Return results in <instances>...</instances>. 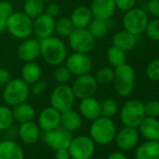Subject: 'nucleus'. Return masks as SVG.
I'll return each instance as SVG.
<instances>
[{
  "label": "nucleus",
  "instance_id": "f257e3e1",
  "mask_svg": "<svg viewBox=\"0 0 159 159\" xmlns=\"http://www.w3.org/2000/svg\"><path fill=\"white\" fill-rule=\"evenodd\" d=\"M40 41V55L51 66L62 65L67 56L66 46L64 41L54 36H51Z\"/></svg>",
  "mask_w": 159,
  "mask_h": 159
},
{
  "label": "nucleus",
  "instance_id": "f03ea898",
  "mask_svg": "<svg viewBox=\"0 0 159 159\" xmlns=\"http://www.w3.org/2000/svg\"><path fill=\"white\" fill-rule=\"evenodd\" d=\"M136 73L132 66L124 64L114 67L113 87L115 92L120 97H128L132 94L135 87Z\"/></svg>",
  "mask_w": 159,
  "mask_h": 159
},
{
  "label": "nucleus",
  "instance_id": "7ed1b4c3",
  "mask_svg": "<svg viewBox=\"0 0 159 159\" xmlns=\"http://www.w3.org/2000/svg\"><path fill=\"white\" fill-rule=\"evenodd\" d=\"M116 135V127L111 118L100 116L92 121L89 129V136L95 143L99 145H107L114 140Z\"/></svg>",
  "mask_w": 159,
  "mask_h": 159
},
{
  "label": "nucleus",
  "instance_id": "20e7f679",
  "mask_svg": "<svg viewBox=\"0 0 159 159\" xmlns=\"http://www.w3.org/2000/svg\"><path fill=\"white\" fill-rule=\"evenodd\" d=\"M30 94V86L21 78L11 79L4 86L3 99L8 106H16L25 102Z\"/></svg>",
  "mask_w": 159,
  "mask_h": 159
},
{
  "label": "nucleus",
  "instance_id": "39448f33",
  "mask_svg": "<svg viewBox=\"0 0 159 159\" xmlns=\"http://www.w3.org/2000/svg\"><path fill=\"white\" fill-rule=\"evenodd\" d=\"M7 31L16 39H28L33 34V20L23 11L13 12L7 20Z\"/></svg>",
  "mask_w": 159,
  "mask_h": 159
},
{
  "label": "nucleus",
  "instance_id": "423d86ee",
  "mask_svg": "<svg viewBox=\"0 0 159 159\" xmlns=\"http://www.w3.org/2000/svg\"><path fill=\"white\" fill-rule=\"evenodd\" d=\"M144 117V104L138 99H130L126 101L121 109L120 118L125 126L137 128Z\"/></svg>",
  "mask_w": 159,
  "mask_h": 159
},
{
  "label": "nucleus",
  "instance_id": "0eeeda50",
  "mask_svg": "<svg viewBox=\"0 0 159 159\" xmlns=\"http://www.w3.org/2000/svg\"><path fill=\"white\" fill-rule=\"evenodd\" d=\"M149 18L147 12L139 8H133L126 11L123 18L125 30L130 32L136 37L145 32Z\"/></svg>",
  "mask_w": 159,
  "mask_h": 159
},
{
  "label": "nucleus",
  "instance_id": "6e6552de",
  "mask_svg": "<svg viewBox=\"0 0 159 159\" xmlns=\"http://www.w3.org/2000/svg\"><path fill=\"white\" fill-rule=\"evenodd\" d=\"M76 100V97L71 86L66 84L57 85L50 95V103L52 108L60 112L72 109Z\"/></svg>",
  "mask_w": 159,
  "mask_h": 159
},
{
  "label": "nucleus",
  "instance_id": "1a4fd4ad",
  "mask_svg": "<svg viewBox=\"0 0 159 159\" xmlns=\"http://www.w3.org/2000/svg\"><path fill=\"white\" fill-rule=\"evenodd\" d=\"M68 44L75 52L88 53L96 45V39L87 28H75L68 37Z\"/></svg>",
  "mask_w": 159,
  "mask_h": 159
},
{
  "label": "nucleus",
  "instance_id": "9d476101",
  "mask_svg": "<svg viewBox=\"0 0 159 159\" xmlns=\"http://www.w3.org/2000/svg\"><path fill=\"white\" fill-rule=\"evenodd\" d=\"M95 142L90 136L81 135L72 138L67 148L72 159H90L95 152Z\"/></svg>",
  "mask_w": 159,
  "mask_h": 159
},
{
  "label": "nucleus",
  "instance_id": "9b49d317",
  "mask_svg": "<svg viewBox=\"0 0 159 159\" xmlns=\"http://www.w3.org/2000/svg\"><path fill=\"white\" fill-rule=\"evenodd\" d=\"M98 87V84L95 76L90 73L78 76L72 84V91L76 98L83 99L85 98L93 97Z\"/></svg>",
  "mask_w": 159,
  "mask_h": 159
},
{
  "label": "nucleus",
  "instance_id": "f8f14e48",
  "mask_svg": "<svg viewBox=\"0 0 159 159\" xmlns=\"http://www.w3.org/2000/svg\"><path fill=\"white\" fill-rule=\"evenodd\" d=\"M42 139L51 149L57 151L60 149L68 148L72 139V136L69 131L66 130L60 125L54 129L43 131Z\"/></svg>",
  "mask_w": 159,
  "mask_h": 159
},
{
  "label": "nucleus",
  "instance_id": "ddd939ff",
  "mask_svg": "<svg viewBox=\"0 0 159 159\" xmlns=\"http://www.w3.org/2000/svg\"><path fill=\"white\" fill-rule=\"evenodd\" d=\"M66 66L69 69L72 75L82 76L87 74L91 71L93 66V62L88 53L73 52L66 56Z\"/></svg>",
  "mask_w": 159,
  "mask_h": 159
},
{
  "label": "nucleus",
  "instance_id": "4468645a",
  "mask_svg": "<svg viewBox=\"0 0 159 159\" xmlns=\"http://www.w3.org/2000/svg\"><path fill=\"white\" fill-rule=\"evenodd\" d=\"M55 29V19L43 12L33 20V34L39 40L53 36Z\"/></svg>",
  "mask_w": 159,
  "mask_h": 159
},
{
  "label": "nucleus",
  "instance_id": "2eb2a0df",
  "mask_svg": "<svg viewBox=\"0 0 159 159\" xmlns=\"http://www.w3.org/2000/svg\"><path fill=\"white\" fill-rule=\"evenodd\" d=\"M139 135L135 127L125 126L115 135L116 145L122 151H129L136 147L139 142Z\"/></svg>",
  "mask_w": 159,
  "mask_h": 159
},
{
  "label": "nucleus",
  "instance_id": "dca6fc26",
  "mask_svg": "<svg viewBox=\"0 0 159 159\" xmlns=\"http://www.w3.org/2000/svg\"><path fill=\"white\" fill-rule=\"evenodd\" d=\"M19 58L27 63L35 61L40 56V41L38 39H25L18 47Z\"/></svg>",
  "mask_w": 159,
  "mask_h": 159
},
{
  "label": "nucleus",
  "instance_id": "f3484780",
  "mask_svg": "<svg viewBox=\"0 0 159 159\" xmlns=\"http://www.w3.org/2000/svg\"><path fill=\"white\" fill-rule=\"evenodd\" d=\"M90 10L95 19L108 21L115 13L116 6L114 0H93Z\"/></svg>",
  "mask_w": 159,
  "mask_h": 159
},
{
  "label": "nucleus",
  "instance_id": "a211bd4d",
  "mask_svg": "<svg viewBox=\"0 0 159 159\" xmlns=\"http://www.w3.org/2000/svg\"><path fill=\"white\" fill-rule=\"evenodd\" d=\"M61 112L54 108L48 107L41 111L39 116V126L42 131H49L60 126Z\"/></svg>",
  "mask_w": 159,
  "mask_h": 159
},
{
  "label": "nucleus",
  "instance_id": "6ab92c4d",
  "mask_svg": "<svg viewBox=\"0 0 159 159\" xmlns=\"http://www.w3.org/2000/svg\"><path fill=\"white\" fill-rule=\"evenodd\" d=\"M79 111L83 118L89 121H94L101 116L100 102L94 98V96L81 99L79 104Z\"/></svg>",
  "mask_w": 159,
  "mask_h": 159
},
{
  "label": "nucleus",
  "instance_id": "aec40b11",
  "mask_svg": "<svg viewBox=\"0 0 159 159\" xmlns=\"http://www.w3.org/2000/svg\"><path fill=\"white\" fill-rule=\"evenodd\" d=\"M60 125L70 133L78 131L83 125V116L72 109L61 112Z\"/></svg>",
  "mask_w": 159,
  "mask_h": 159
},
{
  "label": "nucleus",
  "instance_id": "412c9836",
  "mask_svg": "<svg viewBox=\"0 0 159 159\" xmlns=\"http://www.w3.org/2000/svg\"><path fill=\"white\" fill-rule=\"evenodd\" d=\"M20 139L25 144L36 143L40 137V128L33 121L21 124L18 131Z\"/></svg>",
  "mask_w": 159,
  "mask_h": 159
},
{
  "label": "nucleus",
  "instance_id": "4be33fe9",
  "mask_svg": "<svg viewBox=\"0 0 159 159\" xmlns=\"http://www.w3.org/2000/svg\"><path fill=\"white\" fill-rule=\"evenodd\" d=\"M0 159H25L22 147L11 139L0 141Z\"/></svg>",
  "mask_w": 159,
  "mask_h": 159
},
{
  "label": "nucleus",
  "instance_id": "5701e85b",
  "mask_svg": "<svg viewBox=\"0 0 159 159\" xmlns=\"http://www.w3.org/2000/svg\"><path fill=\"white\" fill-rule=\"evenodd\" d=\"M94 19L90 8L80 6L73 10L70 20L75 28H87L91 21Z\"/></svg>",
  "mask_w": 159,
  "mask_h": 159
},
{
  "label": "nucleus",
  "instance_id": "b1692460",
  "mask_svg": "<svg viewBox=\"0 0 159 159\" xmlns=\"http://www.w3.org/2000/svg\"><path fill=\"white\" fill-rule=\"evenodd\" d=\"M140 134L147 140H158L159 121L156 118L145 116L139 125Z\"/></svg>",
  "mask_w": 159,
  "mask_h": 159
},
{
  "label": "nucleus",
  "instance_id": "393cba45",
  "mask_svg": "<svg viewBox=\"0 0 159 159\" xmlns=\"http://www.w3.org/2000/svg\"><path fill=\"white\" fill-rule=\"evenodd\" d=\"M136 159H159V141L147 140L137 148Z\"/></svg>",
  "mask_w": 159,
  "mask_h": 159
},
{
  "label": "nucleus",
  "instance_id": "a878e982",
  "mask_svg": "<svg viewBox=\"0 0 159 159\" xmlns=\"http://www.w3.org/2000/svg\"><path fill=\"white\" fill-rule=\"evenodd\" d=\"M137 42L136 36L126 30H121L112 37V45L125 51V52L132 50Z\"/></svg>",
  "mask_w": 159,
  "mask_h": 159
},
{
  "label": "nucleus",
  "instance_id": "bb28decb",
  "mask_svg": "<svg viewBox=\"0 0 159 159\" xmlns=\"http://www.w3.org/2000/svg\"><path fill=\"white\" fill-rule=\"evenodd\" d=\"M13 120L19 124L26 123L33 121L36 116V111L30 104L25 102L20 103L16 106H13L11 109Z\"/></svg>",
  "mask_w": 159,
  "mask_h": 159
},
{
  "label": "nucleus",
  "instance_id": "cd10ccee",
  "mask_svg": "<svg viewBox=\"0 0 159 159\" xmlns=\"http://www.w3.org/2000/svg\"><path fill=\"white\" fill-rule=\"evenodd\" d=\"M41 75L42 69L40 66L35 61L25 63L21 70V79H23L29 86L34 83L39 81Z\"/></svg>",
  "mask_w": 159,
  "mask_h": 159
},
{
  "label": "nucleus",
  "instance_id": "c85d7f7f",
  "mask_svg": "<svg viewBox=\"0 0 159 159\" xmlns=\"http://www.w3.org/2000/svg\"><path fill=\"white\" fill-rule=\"evenodd\" d=\"M23 12L34 20L44 12L45 3L42 0H25L23 7Z\"/></svg>",
  "mask_w": 159,
  "mask_h": 159
},
{
  "label": "nucleus",
  "instance_id": "c756f323",
  "mask_svg": "<svg viewBox=\"0 0 159 159\" xmlns=\"http://www.w3.org/2000/svg\"><path fill=\"white\" fill-rule=\"evenodd\" d=\"M87 29L96 39H102L107 35L109 31V24L108 21L94 18L87 26Z\"/></svg>",
  "mask_w": 159,
  "mask_h": 159
},
{
  "label": "nucleus",
  "instance_id": "7c9ffc66",
  "mask_svg": "<svg viewBox=\"0 0 159 159\" xmlns=\"http://www.w3.org/2000/svg\"><path fill=\"white\" fill-rule=\"evenodd\" d=\"M107 58L109 63L114 67H117L126 63L125 52L113 45L111 48H109L107 52Z\"/></svg>",
  "mask_w": 159,
  "mask_h": 159
},
{
  "label": "nucleus",
  "instance_id": "2f4dec72",
  "mask_svg": "<svg viewBox=\"0 0 159 159\" xmlns=\"http://www.w3.org/2000/svg\"><path fill=\"white\" fill-rule=\"evenodd\" d=\"M75 29L70 18L62 17L55 21V29L54 31L60 36L64 38H68L69 35Z\"/></svg>",
  "mask_w": 159,
  "mask_h": 159
},
{
  "label": "nucleus",
  "instance_id": "473e14b6",
  "mask_svg": "<svg viewBox=\"0 0 159 159\" xmlns=\"http://www.w3.org/2000/svg\"><path fill=\"white\" fill-rule=\"evenodd\" d=\"M100 111L101 116L111 118L118 112L119 106L115 99L111 98H107L102 102H100Z\"/></svg>",
  "mask_w": 159,
  "mask_h": 159
},
{
  "label": "nucleus",
  "instance_id": "72a5a7b5",
  "mask_svg": "<svg viewBox=\"0 0 159 159\" xmlns=\"http://www.w3.org/2000/svg\"><path fill=\"white\" fill-rule=\"evenodd\" d=\"M13 116L11 109L9 106L0 105V131L9 129L13 124Z\"/></svg>",
  "mask_w": 159,
  "mask_h": 159
},
{
  "label": "nucleus",
  "instance_id": "f704fd0d",
  "mask_svg": "<svg viewBox=\"0 0 159 159\" xmlns=\"http://www.w3.org/2000/svg\"><path fill=\"white\" fill-rule=\"evenodd\" d=\"M114 69L109 66H103L98 70L95 78L98 85H109L113 82Z\"/></svg>",
  "mask_w": 159,
  "mask_h": 159
},
{
  "label": "nucleus",
  "instance_id": "c9c22d12",
  "mask_svg": "<svg viewBox=\"0 0 159 159\" xmlns=\"http://www.w3.org/2000/svg\"><path fill=\"white\" fill-rule=\"evenodd\" d=\"M71 77L72 74L66 66H57V67L53 71V78L55 82L59 84H66L70 81Z\"/></svg>",
  "mask_w": 159,
  "mask_h": 159
},
{
  "label": "nucleus",
  "instance_id": "e433bc0d",
  "mask_svg": "<svg viewBox=\"0 0 159 159\" xmlns=\"http://www.w3.org/2000/svg\"><path fill=\"white\" fill-rule=\"evenodd\" d=\"M148 38L153 41H159V18H154L148 22L145 29Z\"/></svg>",
  "mask_w": 159,
  "mask_h": 159
},
{
  "label": "nucleus",
  "instance_id": "4c0bfd02",
  "mask_svg": "<svg viewBox=\"0 0 159 159\" xmlns=\"http://www.w3.org/2000/svg\"><path fill=\"white\" fill-rule=\"evenodd\" d=\"M146 75L152 82H159V59L151 61L146 67Z\"/></svg>",
  "mask_w": 159,
  "mask_h": 159
},
{
  "label": "nucleus",
  "instance_id": "58836bf2",
  "mask_svg": "<svg viewBox=\"0 0 159 159\" xmlns=\"http://www.w3.org/2000/svg\"><path fill=\"white\" fill-rule=\"evenodd\" d=\"M144 111L145 116L152 118L159 117V100H149L146 104H144Z\"/></svg>",
  "mask_w": 159,
  "mask_h": 159
},
{
  "label": "nucleus",
  "instance_id": "ea45409f",
  "mask_svg": "<svg viewBox=\"0 0 159 159\" xmlns=\"http://www.w3.org/2000/svg\"><path fill=\"white\" fill-rule=\"evenodd\" d=\"M13 12V6L11 2L7 1V0H1L0 1V18L8 20Z\"/></svg>",
  "mask_w": 159,
  "mask_h": 159
},
{
  "label": "nucleus",
  "instance_id": "a19ab883",
  "mask_svg": "<svg viewBox=\"0 0 159 159\" xmlns=\"http://www.w3.org/2000/svg\"><path fill=\"white\" fill-rule=\"evenodd\" d=\"M116 10L126 12L131 9L135 8L137 0H114Z\"/></svg>",
  "mask_w": 159,
  "mask_h": 159
},
{
  "label": "nucleus",
  "instance_id": "79ce46f5",
  "mask_svg": "<svg viewBox=\"0 0 159 159\" xmlns=\"http://www.w3.org/2000/svg\"><path fill=\"white\" fill-rule=\"evenodd\" d=\"M30 86H31L30 87V92L32 94H34V95H40L47 88V83L45 81H42V80H39V81L34 83Z\"/></svg>",
  "mask_w": 159,
  "mask_h": 159
},
{
  "label": "nucleus",
  "instance_id": "37998d69",
  "mask_svg": "<svg viewBox=\"0 0 159 159\" xmlns=\"http://www.w3.org/2000/svg\"><path fill=\"white\" fill-rule=\"evenodd\" d=\"M149 13L154 18H159V0H150L147 4Z\"/></svg>",
  "mask_w": 159,
  "mask_h": 159
},
{
  "label": "nucleus",
  "instance_id": "c03bdc74",
  "mask_svg": "<svg viewBox=\"0 0 159 159\" xmlns=\"http://www.w3.org/2000/svg\"><path fill=\"white\" fill-rule=\"evenodd\" d=\"M11 80V72L5 67H0V86H5Z\"/></svg>",
  "mask_w": 159,
  "mask_h": 159
},
{
  "label": "nucleus",
  "instance_id": "a18cd8bd",
  "mask_svg": "<svg viewBox=\"0 0 159 159\" xmlns=\"http://www.w3.org/2000/svg\"><path fill=\"white\" fill-rule=\"evenodd\" d=\"M45 13H47L48 15H50V16L55 18V17L58 16L59 13H60V7H59L57 4L53 3V2L49 3L48 6H47V8H46Z\"/></svg>",
  "mask_w": 159,
  "mask_h": 159
},
{
  "label": "nucleus",
  "instance_id": "49530a36",
  "mask_svg": "<svg viewBox=\"0 0 159 159\" xmlns=\"http://www.w3.org/2000/svg\"><path fill=\"white\" fill-rule=\"evenodd\" d=\"M56 159H70V155L68 152L67 148L66 149H60L56 151Z\"/></svg>",
  "mask_w": 159,
  "mask_h": 159
},
{
  "label": "nucleus",
  "instance_id": "de8ad7c7",
  "mask_svg": "<svg viewBox=\"0 0 159 159\" xmlns=\"http://www.w3.org/2000/svg\"><path fill=\"white\" fill-rule=\"evenodd\" d=\"M107 159H128L127 156L122 152H114L111 153Z\"/></svg>",
  "mask_w": 159,
  "mask_h": 159
},
{
  "label": "nucleus",
  "instance_id": "09e8293b",
  "mask_svg": "<svg viewBox=\"0 0 159 159\" xmlns=\"http://www.w3.org/2000/svg\"><path fill=\"white\" fill-rule=\"evenodd\" d=\"M7 31V20L0 18V34Z\"/></svg>",
  "mask_w": 159,
  "mask_h": 159
},
{
  "label": "nucleus",
  "instance_id": "8fccbe9b",
  "mask_svg": "<svg viewBox=\"0 0 159 159\" xmlns=\"http://www.w3.org/2000/svg\"><path fill=\"white\" fill-rule=\"evenodd\" d=\"M42 1H43L45 4H49V3H52V2H53V0H42Z\"/></svg>",
  "mask_w": 159,
  "mask_h": 159
},
{
  "label": "nucleus",
  "instance_id": "3c124183",
  "mask_svg": "<svg viewBox=\"0 0 159 159\" xmlns=\"http://www.w3.org/2000/svg\"><path fill=\"white\" fill-rule=\"evenodd\" d=\"M0 141H1V137H0Z\"/></svg>",
  "mask_w": 159,
  "mask_h": 159
},
{
  "label": "nucleus",
  "instance_id": "603ef678",
  "mask_svg": "<svg viewBox=\"0 0 159 159\" xmlns=\"http://www.w3.org/2000/svg\"><path fill=\"white\" fill-rule=\"evenodd\" d=\"M158 141H159V139H158Z\"/></svg>",
  "mask_w": 159,
  "mask_h": 159
}]
</instances>
